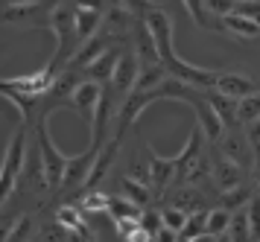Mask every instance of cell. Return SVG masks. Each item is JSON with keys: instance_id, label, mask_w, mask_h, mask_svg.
<instances>
[{"instance_id": "1", "label": "cell", "mask_w": 260, "mask_h": 242, "mask_svg": "<svg viewBox=\"0 0 260 242\" xmlns=\"http://www.w3.org/2000/svg\"><path fill=\"white\" fill-rule=\"evenodd\" d=\"M26 123L12 131L9 137V146L3 152V161H0V210L6 208V201L15 196L18 190V178H21V169H24V161H26Z\"/></svg>"}, {"instance_id": "2", "label": "cell", "mask_w": 260, "mask_h": 242, "mask_svg": "<svg viewBox=\"0 0 260 242\" xmlns=\"http://www.w3.org/2000/svg\"><path fill=\"white\" fill-rule=\"evenodd\" d=\"M47 114H41L36 120V143H38V155H41V163H44V175H47V187H50V198L59 193L61 187V175H64V166H68V155L56 146V140L50 137L47 131Z\"/></svg>"}, {"instance_id": "3", "label": "cell", "mask_w": 260, "mask_h": 242, "mask_svg": "<svg viewBox=\"0 0 260 242\" xmlns=\"http://www.w3.org/2000/svg\"><path fill=\"white\" fill-rule=\"evenodd\" d=\"M96 155H100V149H91V146H88V152L68 158V166H64V175H61L59 193H68V196L79 193V196H82L85 181H88V175H91V169H94V163H96ZM59 193H56V196H59Z\"/></svg>"}, {"instance_id": "4", "label": "cell", "mask_w": 260, "mask_h": 242, "mask_svg": "<svg viewBox=\"0 0 260 242\" xmlns=\"http://www.w3.org/2000/svg\"><path fill=\"white\" fill-rule=\"evenodd\" d=\"M138 73H141V61H138V56H135V50L126 47V53H123V58H120L114 76H111V82L106 85L108 93L114 96V102H117V105L126 102V96L132 93L135 82H138Z\"/></svg>"}, {"instance_id": "5", "label": "cell", "mask_w": 260, "mask_h": 242, "mask_svg": "<svg viewBox=\"0 0 260 242\" xmlns=\"http://www.w3.org/2000/svg\"><path fill=\"white\" fill-rule=\"evenodd\" d=\"M219 146V152H222L228 161H234L243 172L246 169H251V163H254V149L248 152V146H251V137H248V131H243V126L237 128H225L222 131V140L216 143Z\"/></svg>"}, {"instance_id": "6", "label": "cell", "mask_w": 260, "mask_h": 242, "mask_svg": "<svg viewBox=\"0 0 260 242\" xmlns=\"http://www.w3.org/2000/svg\"><path fill=\"white\" fill-rule=\"evenodd\" d=\"M213 91H219L222 96L228 99H246V96H257L260 93V82L254 76H248V73H237V70H219V76H216V88Z\"/></svg>"}, {"instance_id": "7", "label": "cell", "mask_w": 260, "mask_h": 242, "mask_svg": "<svg viewBox=\"0 0 260 242\" xmlns=\"http://www.w3.org/2000/svg\"><path fill=\"white\" fill-rule=\"evenodd\" d=\"M103 91H106V85H100V82H94V79H82L79 85H76V91L71 93L68 108H73L85 123H91L96 105H100V99H103Z\"/></svg>"}, {"instance_id": "8", "label": "cell", "mask_w": 260, "mask_h": 242, "mask_svg": "<svg viewBox=\"0 0 260 242\" xmlns=\"http://www.w3.org/2000/svg\"><path fill=\"white\" fill-rule=\"evenodd\" d=\"M211 152H213L211 155V181L219 187V193L243 187V169L234 161H228L219 149H211Z\"/></svg>"}, {"instance_id": "9", "label": "cell", "mask_w": 260, "mask_h": 242, "mask_svg": "<svg viewBox=\"0 0 260 242\" xmlns=\"http://www.w3.org/2000/svg\"><path fill=\"white\" fill-rule=\"evenodd\" d=\"M132 50L141 61V67H152V64H161V56H158V47H155V38L149 32V26L143 23V18L135 21L132 26Z\"/></svg>"}, {"instance_id": "10", "label": "cell", "mask_w": 260, "mask_h": 242, "mask_svg": "<svg viewBox=\"0 0 260 242\" xmlns=\"http://www.w3.org/2000/svg\"><path fill=\"white\" fill-rule=\"evenodd\" d=\"M123 53H126V44L108 47V50L96 58L94 64H88V70H85V79H94V82H100V85H108V82H111V76H114V70H117V64H120V58H123Z\"/></svg>"}, {"instance_id": "11", "label": "cell", "mask_w": 260, "mask_h": 242, "mask_svg": "<svg viewBox=\"0 0 260 242\" xmlns=\"http://www.w3.org/2000/svg\"><path fill=\"white\" fill-rule=\"evenodd\" d=\"M176 155L173 158H161V155H149V178H152V190L155 193H164L167 187H173L176 181Z\"/></svg>"}, {"instance_id": "12", "label": "cell", "mask_w": 260, "mask_h": 242, "mask_svg": "<svg viewBox=\"0 0 260 242\" xmlns=\"http://www.w3.org/2000/svg\"><path fill=\"white\" fill-rule=\"evenodd\" d=\"M219 29L234 35V38H248V41L260 38V23L248 21L243 15H225V18H219Z\"/></svg>"}, {"instance_id": "13", "label": "cell", "mask_w": 260, "mask_h": 242, "mask_svg": "<svg viewBox=\"0 0 260 242\" xmlns=\"http://www.w3.org/2000/svg\"><path fill=\"white\" fill-rule=\"evenodd\" d=\"M103 21H106V15H103V12L76 9V38H79V44L91 41V38L103 29Z\"/></svg>"}, {"instance_id": "14", "label": "cell", "mask_w": 260, "mask_h": 242, "mask_svg": "<svg viewBox=\"0 0 260 242\" xmlns=\"http://www.w3.org/2000/svg\"><path fill=\"white\" fill-rule=\"evenodd\" d=\"M205 96H208V102H211V108L216 111V117L222 120L225 128L240 126V123H237V99H228V96H222L219 91H205Z\"/></svg>"}, {"instance_id": "15", "label": "cell", "mask_w": 260, "mask_h": 242, "mask_svg": "<svg viewBox=\"0 0 260 242\" xmlns=\"http://www.w3.org/2000/svg\"><path fill=\"white\" fill-rule=\"evenodd\" d=\"M108 216H111V222H123V219H135L141 222V213L143 210L135 204V201H129L126 196H108Z\"/></svg>"}, {"instance_id": "16", "label": "cell", "mask_w": 260, "mask_h": 242, "mask_svg": "<svg viewBox=\"0 0 260 242\" xmlns=\"http://www.w3.org/2000/svg\"><path fill=\"white\" fill-rule=\"evenodd\" d=\"M56 222H59L64 231H73V233L85 231V219H82V208L79 204H61L56 210Z\"/></svg>"}, {"instance_id": "17", "label": "cell", "mask_w": 260, "mask_h": 242, "mask_svg": "<svg viewBox=\"0 0 260 242\" xmlns=\"http://www.w3.org/2000/svg\"><path fill=\"white\" fill-rule=\"evenodd\" d=\"M237 123L243 128H251L260 123V93L257 96H246L237 102Z\"/></svg>"}, {"instance_id": "18", "label": "cell", "mask_w": 260, "mask_h": 242, "mask_svg": "<svg viewBox=\"0 0 260 242\" xmlns=\"http://www.w3.org/2000/svg\"><path fill=\"white\" fill-rule=\"evenodd\" d=\"M149 193H152L149 187L141 184V181H135V178H129V175L120 178V196H126L129 201H135L138 208H146V204H149V198H152Z\"/></svg>"}, {"instance_id": "19", "label": "cell", "mask_w": 260, "mask_h": 242, "mask_svg": "<svg viewBox=\"0 0 260 242\" xmlns=\"http://www.w3.org/2000/svg\"><path fill=\"white\" fill-rule=\"evenodd\" d=\"M231 216H234V213H228L225 208L208 210V233H211V236H222V233H228V228H231Z\"/></svg>"}, {"instance_id": "20", "label": "cell", "mask_w": 260, "mask_h": 242, "mask_svg": "<svg viewBox=\"0 0 260 242\" xmlns=\"http://www.w3.org/2000/svg\"><path fill=\"white\" fill-rule=\"evenodd\" d=\"M202 233H208V210H196V213H190L181 236L193 242V239H199Z\"/></svg>"}, {"instance_id": "21", "label": "cell", "mask_w": 260, "mask_h": 242, "mask_svg": "<svg viewBox=\"0 0 260 242\" xmlns=\"http://www.w3.org/2000/svg\"><path fill=\"white\" fill-rule=\"evenodd\" d=\"M246 196H248L246 184L237 187V190H228V193H222V204H219V208H225L228 213H237V210H243V208L248 204Z\"/></svg>"}, {"instance_id": "22", "label": "cell", "mask_w": 260, "mask_h": 242, "mask_svg": "<svg viewBox=\"0 0 260 242\" xmlns=\"http://www.w3.org/2000/svg\"><path fill=\"white\" fill-rule=\"evenodd\" d=\"M79 208H82L85 213H106L108 210V196L100 193V190H91V193L82 196V204H79Z\"/></svg>"}, {"instance_id": "23", "label": "cell", "mask_w": 260, "mask_h": 242, "mask_svg": "<svg viewBox=\"0 0 260 242\" xmlns=\"http://www.w3.org/2000/svg\"><path fill=\"white\" fill-rule=\"evenodd\" d=\"M161 216H164V228L167 231H176L178 236H181V231H184V225H187V213L178 208H164L161 210Z\"/></svg>"}, {"instance_id": "24", "label": "cell", "mask_w": 260, "mask_h": 242, "mask_svg": "<svg viewBox=\"0 0 260 242\" xmlns=\"http://www.w3.org/2000/svg\"><path fill=\"white\" fill-rule=\"evenodd\" d=\"M246 216H248V231H251V239L260 242V193L248 198Z\"/></svg>"}, {"instance_id": "25", "label": "cell", "mask_w": 260, "mask_h": 242, "mask_svg": "<svg viewBox=\"0 0 260 242\" xmlns=\"http://www.w3.org/2000/svg\"><path fill=\"white\" fill-rule=\"evenodd\" d=\"M141 228L149 231L152 236H158V233L164 231V216H161V210H152V208L143 210L141 213Z\"/></svg>"}, {"instance_id": "26", "label": "cell", "mask_w": 260, "mask_h": 242, "mask_svg": "<svg viewBox=\"0 0 260 242\" xmlns=\"http://www.w3.org/2000/svg\"><path fill=\"white\" fill-rule=\"evenodd\" d=\"M205 3V12L211 18H225V15H234L237 0H202Z\"/></svg>"}, {"instance_id": "27", "label": "cell", "mask_w": 260, "mask_h": 242, "mask_svg": "<svg viewBox=\"0 0 260 242\" xmlns=\"http://www.w3.org/2000/svg\"><path fill=\"white\" fill-rule=\"evenodd\" d=\"M117 3L129 12V15H135V18H143L146 12H152L155 6H158L155 0H117Z\"/></svg>"}, {"instance_id": "28", "label": "cell", "mask_w": 260, "mask_h": 242, "mask_svg": "<svg viewBox=\"0 0 260 242\" xmlns=\"http://www.w3.org/2000/svg\"><path fill=\"white\" fill-rule=\"evenodd\" d=\"M29 233H32V219L29 216H21V219L15 222V228L9 231V239L6 242H24Z\"/></svg>"}, {"instance_id": "29", "label": "cell", "mask_w": 260, "mask_h": 242, "mask_svg": "<svg viewBox=\"0 0 260 242\" xmlns=\"http://www.w3.org/2000/svg\"><path fill=\"white\" fill-rule=\"evenodd\" d=\"M234 15H243V18H248V21L260 23V0H243V3H237Z\"/></svg>"}, {"instance_id": "30", "label": "cell", "mask_w": 260, "mask_h": 242, "mask_svg": "<svg viewBox=\"0 0 260 242\" xmlns=\"http://www.w3.org/2000/svg\"><path fill=\"white\" fill-rule=\"evenodd\" d=\"M38 239H41V242H64V228L53 219L50 225H44V228L38 231Z\"/></svg>"}, {"instance_id": "31", "label": "cell", "mask_w": 260, "mask_h": 242, "mask_svg": "<svg viewBox=\"0 0 260 242\" xmlns=\"http://www.w3.org/2000/svg\"><path fill=\"white\" fill-rule=\"evenodd\" d=\"M76 9H94V12H103L106 9V0H73Z\"/></svg>"}, {"instance_id": "32", "label": "cell", "mask_w": 260, "mask_h": 242, "mask_svg": "<svg viewBox=\"0 0 260 242\" xmlns=\"http://www.w3.org/2000/svg\"><path fill=\"white\" fill-rule=\"evenodd\" d=\"M126 242H152V233L143 231L141 225H138V228H135V231H132L129 236H126Z\"/></svg>"}, {"instance_id": "33", "label": "cell", "mask_w": 260, "mask_h": 242, "mask_svg": "<svg viewBox=\"0 0 260 242\" xmlns=\"http://www.w3.org/2000/svg\"><path fill=\"white\" fill-rule=\"evenodd\" d=\"M251 149H254V163H251V175H254V184L260 190V143H251Z\"/></svg>"}, {"instance_id": "34", "label": "cell", "mask_w": 260, "mask_h": 242, "mask_svg": "<svg viewBox=\"0 0 260 242\" xmlns=\"http://www.w3.org/2000/svg\"><path fill=\"white\" fill-rule=\"evenodd\" d=\"M178 239H181V236H178L176 231H167V228L158 233V236H155V242H178Z\"/></svg>"}, {"instance_id": "35", "label": "cell", "mask_w": 260, "mask_h": 242, "mask_svg": "<svg viewBox=\"0 0 260 242\" xmlns=\"http://www.w3.org/2000/svg\"><path fill=\"white\" fill-rule=\"evenodd\" d=\"M216 242H234V239H231L228 233H222V236H216Z\"/></svg>"}, {"instance_id": "36", "label": "cell", "mask_w": 260, "mask_h": 242, "mask_svg": "<svg viewBox=\"0 0 260 242\" xmlns=\"http://www.w3.org/2000/svg\"><path fill=\"white\" fill-rule=\"evenodd\" d=\"M178 242H190V239H184V236H181V239H178Z\"/></svg>"}, {"instance_id": "37", "label": "cell", "mask_w": 260, "mask_h": 242, "mask_svg": "<svg viewBox=\"0 0 260 242\" xmlns=\"http://www.w3.org/2000/svg\"><path fill=\"white\" fill-rule=\"evenodd\" d=\"M237 3H243V0H237Z\"/></svg>"}]
</instances>
